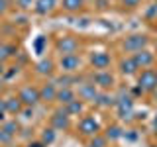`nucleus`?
Segmentation results:
<instances>
[{"mask_svg": "<svg viewBox=\"0 0 157 147\" xmlns=\"http://www.w3.org/2000/svg\"><path fill=\"white\" fill-rule=\"evenodd\" d=\"M78 47H81V43H78V39L75 36H61L55 41V49L59 55H75L78 51Z\"/></svg>", "mask_w": 157, "mask_h": 147, "instance_id": "nucleus-2", "label": "nucleus"}, {"mask_svg": "<svg viewBox=\"0 0 157 147\" xmlns=\"http://www.w3.org/2000/svg\"><path fill=\"white\" fill-rule=\"evenodd\" d=\"M153 100L157 102V88H155V90H153Z\"/></svg>", "mask_w": 157, "mask_h": 147, "instance_id": "nucleus-35", "label": "nucleus"}, {"mask_svg": "<svg viewBox=\"0 0 157 147\" xmlns=\"http://www.w3.org/2000/svg\"><path fill=\"white\" fill-rule=\"evenodd\" d=\"M104 137H106L108 141H118V139H122V137H124V131H122V127L118 126V124H112V126L106 127Z\"/></svg>", "mask_w": 157, "mask_h": 147, "instance_id": "nucleus-21", "label": "nucleus"}, {"mask_svg": "<svg viewBox=\"0 0 157 147\" xmlns=\"http://www.w3.org/2000/svg\"><path fill=\"white\" fill-rule=\"evenodd\" d=\"M112 63V57L108 51H92L90 53V65L96 71H106Z\"/></svg>", "mask_w": 157, "mask_h": 147, "instance_id": "nucleus-8", "label": "nucleus"}, {"mask_svg": "<svg viewBox=\"0 0 157 147\" xmlns=\"http://www.w3.org/2000/svg\"><path fill=\"white\" fill-rule=\"evenodd\" d=\"M69 116L67 112H65V108L63 110H57V112H53V116H51V127L53 130H69V126H71V120H69Z\"/></svg>", "mask_w": 157, "mask_h": 147, "instance_id": "nucleus-11", "label": "nucleus"}, {"mask_svg": "<svg viewBox=\"0 0 157 147\" xmlns=\"http://www.w3.org/2000/svg\"><path fill=\"white\" fill-rule=\"evenodd\" d=\"M98 86L94 82H82L81 86H78V98H81L82 102H94L96 96H98Z\"/></svg>", "mask_w": 157, "mask_h": 147, "instance_id": "nucleus-10", "label": "nucleus"}, {"mask_svg": "<svg viewBox=\"0 0 157 147\" xmlns=\"http://www.w3.org/2000/svg\"><path fill=\"white\" fill-rule=\"evenodd\" d=\"M63 108H65V112H67L69 116H78V114L85 112V102H82L81 98H75L71 104H67V106H63Z\"/></svg>", "mask_w": 157, "mask_h": 147, "instance_id": "nucleus-20", "label": "nucleus"}, {"mask_svg": "<svg viewBox=\"0 0 157 147\" xmlns=\"http://www.w3.org/2000/svg\"><path fill=\"white\" fill-rule=\"evenodd\" d=\"M153 130H155V131H157V116H155V118H153Z\"/></svg>", "mask_w": 157, "mask_h": 147, "instance_id": "nucleus-34", "label": "nucleus"}, {"mask_svg": "<svg viewBox=\"0 0 157 147\" xmlns=\"http://www.w3.org/2000/svg\"><path fill=\"white\" fill-rule=\"evenodd\" d=\"M14 49L12 45H8V43H0V63H4V61H8L10 57H14Z\"/></svg>", "mask_w": 157, "mask_h": 147, "instance_id": "nucleus-23", "label": "nucleus"}, {"mask_svg": "<svg viewBox=\"0 0 157 147\" xmlns=\"http://www.w3.org/2000/svg\"><path fill=\"white\" fill-rule=\"evenodd\" d=\"M55 8H57V0H36V6H33L36 14H39V16L51 14Z\"/></svg>", "mask_w": 157, "mask_h": 147, "instance_id": "nucleus-15", "label": "nucleus"}, {"mask_svg": "<svg viewBox=\"0 0 157 147\" xmlns=\"http://www.w3.org/2000/svg\"><path fill=\"white\" fill-rule=\"evenodd\" d=\"M116 110L120 120H130L134 116V98L130 94H122L116 98Z\"/></svg>", "mask_w": 157, "mask_h": 147, "instance_id": "nucleus-4", "label": "nucleus"}, {"mask_svg": "<svg viewBox=\"0 0 157 147\" xmlns=\"http://www.w3.org/2000/svg\"><path fill=\"white\" fill-rule=\"evenodd\" d=\"M122 2V6H126V8H137L141 4V0H120Z\"/></svg>", "mask_w": 157, "mask_h": 147, "instance_id": "nucleus-30", "label": "nucleus"}, {"mask_svg": "<svg viewBox=\"0 0 157 147\" xmlns=\"http://www.w3.org/2000/svg\"><path fill=\"white\" fill-rule=\"evenodd\" d=\"M137 86L144 92H153L157 88V71L153 69H144L137 77Z\"/></svg>", "mask_w": 157, "mask_h": 147, "instance_id": "nucleus-3", "label": "nucleus"}, {"mask_svg": "<svg viewBox=\"0 0 157 147\" xmlns=\"http://www.w3.org/2000/svg\"><path fill=\"white\" fill-rule=\"evenodd\" d=\"M75 98H77V94H75V90H73L71 86L59 88V92H57V102H59V104L67 106V104H71V102L75 100Z\"/></svg>", "mask_w": 157, "mask_h": 147, "instance_id": "nucleus-17", "label": "nucleus"}, {"mask_svg": "<svg viewBox=\"0 0 157 147\" xmlns=\"http://www.w3.org/2000/svg\"><path fill=\"white\" fill-rule=\"evenodd\" d=\"M94 104H96V106H100V108H110V106H116V98L112 96L108 90H102V92H98Z\"/></svg>", "mask_w": 157, "mask_h": 147, "instance_id": "nucleus-18", "label": "nucleus"}, {"mask_svg": "<svg viewBox=\"0 0 157 147\" xmlns=\"http://www.w3.org/2000/svg\"><path fill=\"white\" fill-rule=\"evenodd\" d=\"M78 131H81L82 135L94 137V135L100 134V124H98L92 116H82L81 122H78Z\"/></svg>", "mask_w": 157, "mask_h": 147, "instance_id": "nucleus-7", "label": "nucleus"}, {"mask_svg": "<svg viewBox=\"0 0 157 147\" xmlns=\"http://www.w3.org/2000/svg\"><path fill=\"white\" fill-rule=\"evenodd\" d=\"M4 106H6V112H8V114H12V116L22 114V110L26 108V106H24V102L20 100V96H8V98H4Z\"/></svg>", "mask_w": 157, "mask_h": 147, "instance_id": "nucleus-14", "label": "nucleus"}, {"mask_svg": "<svg viewBox=\"0 0 157 147\" xmlns=\"http://www.w3.org/2000/svg\"><path fill=\"white\" fill-rule=\"evenodd\" d=\"M16 4L20 10H29L36 6V0H16Z\"/></svg>", "mask_w": 157, "mask_h": 147, "instance_id": "nucleus-28", "label": "nucleus"}, {"mask_svg": "<svg viewBox=\"0 0 157 147\" xmlns=\"http://www.w3.org/2000/svg\"><path fill=\"white\" fill-rule=\"evenodd\" d=\"M92 82L98 88H102V90H108V88H112L116 85V78L110 71H98L96 75H92Z\"/></svg>", "mask_w": 157, "mask_h": 147, "instance_id": "nucleus-9", "label": "nucleus"}, {"mask_svg": "<svg viewBox=\"0 0 157 147\" xmlns=\"http://www.w3.org/2000/svg\"><path fill=\"white\" fill-rule=\"evenodd\" d=\"M57 92L59 88L55 82H45L39 88V94H41V102H57Z\"/></svg>", "mask_w": 157, "mask_h": 147, "instance_id": "nucleus-13", "label": "nucleus"}, {"mask_svg": "<svg viewBox=\"0 0 157 147\" xmlns=\"http://www.w3.org/2000/svg\"><path fill=\"white\" fill-rule=\"evenodd\" d=\"M4 71H6V67H4V63H0V77L4 75Z\"/></svg>", "mask_w": 157, "mask_h": 147, "instance_id": "nucleus-33", "label": "nucleus"}, {"mask_svg": "<svg viewBox=\"0 0 157 147\" xmlns=\"http://www.w3.org/2000/svg\"><path fill=\"white\" fill-rule=\"evenodd\" d=\"M18 96H20V100L24 102V106H28V108H33V106L37 104V102H41L39 88H37V86H32V85L24 86L22 90L18 92Z\"/></svg>", "mask_w": 157, "mask_h": 147, "instance_id": "nucleus-5", "label": "nucleus"}, {"mask_svg": "<svg viewBox=\"0 0 157 147\" xmlns=\"http://www.w3.org/2000/svg\"><path fill=\"white\" fill-rule=\"evenodd\" d=\"M8 147H18V145H14V143H12V145H8Z\"/></svg>", "mask_w": 157, "mask_h": 147, "instance_id": "nucleus-36", "label": "nucleus"}, {"mask_svg": "<svg viewBox=\"0 0 157 147\" xmlns=\"http://www.w3.org/2000/svg\"><path fill=\"white\" fill-rule=\"evenodd\" d=\"M85 6V0H61V8L69 14H78Z\"/></svg>", "mask_w": 157, "mask_h": 147, "instance_id": "nucleus-19", "label": "nucleus"}, {"mask_svg": "<svg viewBox=\"0 0 157 147\" xmlns=\"http://www.w3.org/2000/svg\"><path fill=\"white\" fill-rule=\"evenodd\" d=\"M118 67H120V73H122V75H126V77H132V75H136V73H137V65H136L134 57H124Z\"/></svg>", "mask_w": 157, "mask_h": 147, "instance_id": "nucleus-16", "label": "nucleus"}, {"mask_svg": "<svg viewBox=\"0 0 157 147\" xmlns=\"http://www.w3.org/2000/svg\"><path fill=\"white\" fill-rule=\"evenodd\" d=\"M55 131H57V130H53V127H45V130L41 131V141H43L45 145L53 143V141H55Z\"/></svg>", "mask_w": 157, "mask_h": 147, "instance_id": "nucleus-25", "label": "nucleus"}, {"mask_svg": "<svg viewBox=\"0 0 157 147\" xmlns=\"http://www.w3.org/2000/svg\"><path fill=\"white\" fill-rule=\"evenodd\" d=\"M26 147H45V143H43L41 139H39V141H28Z\"/></svg>", "mask_w": 157, "mask_h": 147, "instance_id": "nucleus-31", "label": "nucleus"}, {"mask_svg": "<svg viewBox=\"0 0 157 147\" xmlns=\"http://www.w3.org/2000/svg\"><path fill=\"white\" fill-rule=\"evenodd\" d=\"M81 69V57L77 55H63L59 59V71L65 73V75H73Z\"/></svg>", "mask_w": 157, "mask_h": 147, "instance_id": "nucleus-6", "label": "nucleus"}, {"mask_svg": "<svg viewBox=\"0 0 157 147\" xmlns=\"http://www.w3.org/2000/svg\"><path fill=\"white\" fill-rule=\"evenodd\" d=\"M88 147H94V145H88Z\"/></svg>", "mask_w": 157, "mask_h": 147, "instance_id": "nucleus-37", "label": "nucleus"}, {"mask_svg": "<svg viewBox=\"0 0 157 147\" xmlns=\"http://www.w3.org/2000/svg\"><path fill=\"white\" fill-rule=\"evenodd\" d=\"M132 57H134L137 69H149L155 63V55L151 51H147V49H144V51H140V53H134Z\"/></svg>", "mask_w": 157, "mask_h": 147, "instance_id": "nucleus-12", "label": "nucleus"}, {"mask_svg": "<svg viewBox=\"0 0 157 147\" xmlns=\"http://www.w3.org/2000/svg\"><path fill=\"white\" fill-rule=\"evenodd\" d=\"M14 143V135L8 134L4 127H0V147H8Z\"/></svg>", "mask_w": 157, "mask_h": 147, "instance_id": "nucleus-24", "label": "nucleus"}, {"mask_svg": "<svg viewBox=\"0 0 157 147\" xmlns=\"http://www.w3.org/2000/svg\"><path fill=\"white\" fill-rule=\"evenodd\" d=\"M53 69H55V65H53V61L51 59H41V61L36 65V71H37V75H51L53 73Z\"/></svg>", "mask_w": 157, "mask_h": 147, "instance_id": "nucleus-22", "label": "nucleus"}, {"mask_svg": "<svg viewBox=\"0 0 157 147\" xmlns=\"http://www.w3.org/2000/svg\"><path fill=\"white\" fill-rule=\"evenodd\" d=\"M8 10V0H0V14H4Z\"/></svg>", "mask_w": 157, "mask_h": 147, "instance_id": "nucleus-32", "label": "nucleus"}, {"mask_svg": "<svg viewBox=\"0 0 157 147\" xmlns=\"http://www.w3.org/2000/svg\"><path fill=\"white\" fill-rule=\"evenodd\" d=\"M147 43H149V37L145 36V33H132V36H126V39L122 41V49H124L126 53H140L144 51L147 47Z\"/></svg>", "mask_w": 157, "mask_h": 147, "instance_id": "nucleus-1", "label": "nucleus"}, {"mask_svg": "<svg viewBox=\"0 0 157 147\" xmlns=\"http://www.w3.org/2000/svg\"><path fill=\"white\" fill-rule=\"evenodd\" d=\"M2 127H4V130L8 131V134L16 135V134H18V130H20V124H18L16 120H6V122L2 124Z\"/></svg>", "mask_w": 157, "mask_h": 147, "instance_id": "nucleus-26", "label": "nucleus"}, {"mask_svg": "<svg viewBox=\"0 0 157 147\" xmlns=\"http://www.w3.org/2000/svg\"><path fill=\"white\" fill-rule=\"evenodd\" d=\"M106 143H108V139H106L104 135H100V134L94 135V137H92V141H90V145H94V147H106Z\"/></svg>", "mask_w": 157, "mask_h": 147, "instance_id": "nucleus-27", "label": "nucleus"}, {"mask_svg": "<svg viewBox=\"0 0 157 147\" xmlns=\"http://www.w3.org/2000/svg\"><path fill=\"white\" fill-rule=\"evenodd\" d=\"M47 43V37H43V36H39L36 39V43H33V47H36V51L37 53H43V45Z\"/></svg>", "mask_w": 157, "mask_h": 147, "instance_id": "nucleus-29", "label": "nucleus"}]
</instances>
